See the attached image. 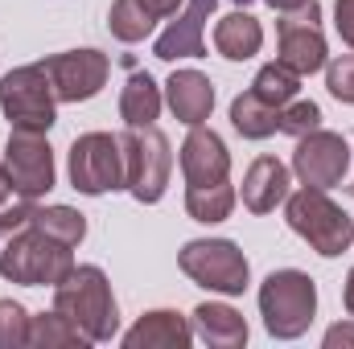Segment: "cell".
Wrapping results in <instances>:
<instances>
[{
	"instance_id": "obj_1",
	"label": "cell",
	"mask_w": 354,
	"mask_h": 349,
	"mask_svg": "<svg viewBox=\"0 0 354 349\" xmlns=\"http://www.w3.org/2000/svg\"><path fill=\"white\" fill-rule=\"evenodd\" d=\"M54 308L87 337L91 346H103L120 333V308H115V296H111V283L103 275V267H79L54 288Z\"/></svg>"
},
{
	"instance_id": "obj_2",
	"label": "cell",
	"mask_w": 354,
	"mask_h": 349,
	"mask_svg": "<svg viewBox=\"0 0 354 349\" xmlns=\"http://www.w3.org/2000/svg\"><path fill=\"white\" fill-rule=\"evenodd\" d=\"M75 247L50 239L37 226H25L17 235H8L4 251H0V275L25 288H58L71 271H75Z\"/></svg>"
},
{
	"instance_id": "obj_3",
	"label": "cell",
	"mask_w": 354,
	"mask_h": 349,
	"mask_svg": "<svg viewBox=\"0 0 354 349\" xmlns=\"http://www.w3.org/2000/svg\"><path fill=\"white\" fill-rule=\"evenodd\" d=\"M260 317L276 341H297L317 317V283L297 267L272 271L260 283Z\"/></svg>"
},
{
	"instance_id": "obj_4",
	"label": "cell",
	"mask_w": 354,
	"mask_h": 349,
	"mask_svg": "<svg viewBox=\"0 0 354 349\" xmlns=\"http://www.w3.org/2000/svg\"><path fill=\"white\" fill-rule=\"evenodd\" d=\"M284 218L288 226L326 259H338L342 251H351L354 243V222L342 206H334L326 197V189H301V193H288V206H284Z\"/></svg>"
},
{
	"instance_id": "obj_5",
	"label": "cell",
	"mask_w": 354,
	"mask_h": 349,
	"mask_svg": "<svg viewBox=\"0 0 354 349\" xmlns=\"http://www.w3.org/2000/svg\"><path fill=\"white\" fill-rule=\"evenodd\" d=\"M120 148H124V189L140 206L161 201L169 189V173H174L169 140L149 123V128H128L120 136Z\"/></svg>"
},
{
	"instance_id": "obj_6",
	"label": "cell",
	"mask_w": 354,
	"mask_h": 349,
	"mask_svg": "<svg viewBox=\"0 0 354 349\" xmlns=\"http://www.w3.org/2000/svg\"><path fill=\"white\" fill-rule=\"evenodd\" d=\"M54 103L58 94L50 87V74L41 62L17 66L0 79V111L12 123V132H50L54 128Z\"/></svg>"
},
{
	"instance_id": "obj_7",
	"label": "cell",
	"mask_w": 354,
	"mask_h": 349,
	"mask_svg": "<svg viewBox=\"0 0 354 349\" xmlns=\"http://www.w3.org/2000/svg\"><path fill=\"white\" fill-rule=\"evenodd\" d=\"M177 263L198 288H210L223 296H239L252 279L248 255L231 239H194L177 251Z\"/></svg>"
},
{
	"instance_id": "obj_8",
	"label": "cell",
	"mask_w": 354,
	"mask_h": 349,
	"mask_svg": "<svg viewBox=\"0 0 354 349\" xmlns=\"http://www.w3.org/2000/svg\"><path fill=\"white\" fill-rule=\"evenodd\" d=\"M71 185L87 197L124 189V148L120 136L87 132L71 144Z\"/></svg>"
},
{
	"instance_id": "obj_9",
	"label": "cell",
	"mask_w": 354,
	"mask_h": 349,
	"mask_svg": "<svg viewBox=\"0 0 354 349\" xmlns=\"http://www.w3.org/2000/svg\"><path fill=\"white\" fill-rule=\"evenodd\" d=\"M276 41H280V62L288 70H297L301 79L305 74H317L330 58L326 50V33H322V4L309 0L292 12H280L276 21Z\"/></svg>"
},
{
	"instance_id": "obj_10",
	"label": "cell",
	"mask_w": 354,
	"mask_h": 349,
	"mask_svg": "<svg viewBox=\"0 0 354 349\" xmlns=\"http://www.w3.org/2000/svg\"><path fill=\"white\" fill-rule=\"evenodd\" d=\"M4 173L12 181V193L25 201H37L54 189V152L41 132H12L4 144Z\"/></svg>"
},
{
	"instance_id": "obj_11",
	"label": "cell",
	"mask_w": 354,
	"mask_h": 349,
	"mask_svg": "<svg viewBox=\"0 0 354 349\" xmlns=\"http://www.w3.org/2000/svg\"><path fill=\"white\" fill-rule=\"evenodd\" d=\"M346 169H351V144H346V136L313 128V132H305L297 140L292 173H297L301 185H309V189H334V185H342Z\"/></svg>"
},
{
	"instance_id": "obj_12",
	"label": "cell",
	"mask_w": 354,
	"mask_h": 349,
	"mask_svg": "<svg viewBox=\"0 0 354 349\" xmlns=\"http://www.w3.org/2000/svg\"><path fill=\"white\" fill-rule=\"evenodd\" d=\"M41 66L50 74L58 103H87L107 87V74H111V62L99 50H66V54L46 58Z\"/></svg>"
},
{
	"instance_id": "obj_13",
	"label": "cell",
	"mask_w": 354,
	"mask_h": 349,
	"mask_svg": "<svg viewBox=\"0 0 354 349\" xmlns=\"http://www.w3.org/2000/svg\"><path fill=\"white\" fill-rule=\"evenodd\" d=\"M181 177H185V189H214L231 181V152L223 136L210 132L206 123L189 128L181 144Z\"/></svg>"
},
{
	"instance_id": "obj_14",
	"label": "cell",
	"mask_w": 354,
	"mask_h": 349,
	"mask_svg": "<svg viewBox=\"0 0 354 349\" xmlns=\"http://www.w3.org/2000/svg\"><path fill=\"white\" fill-rule=\"evenodd\" d=\"M210 12H214V0H189V4H185V12H177V21L161 33V37H157L153 54H157L161 62H177V58H206V41H202V33H206Z\"/></svg>"
},
{
	"instance_id": "obj_15",
	"label": "cell",
	"mask_w": 354,
	"mask_h": 349,
	"mask_svg": "<svg viewBox=\"0 0 354 349\" xmlns=\"http://www.w3.org/2000/svg\"><path fill=\"white\" fill-rule=\"evenodd\" d=\"M165 103L185 128H198L214 111V87L202 70H174L165 83Z\"/></svg>"
},
{
	"instance_id": "obj_16",
	"label": "cell",
	"mask_w": 354,
	"mask_h": 349,
	"mask_svg": "<svg viewBox=\"0 0 354 349\" xmlns=\"http://www.w3.org/2000/svg\"><path fill=\"white\" fill-rule=\"evenodd\" d=\"M189 341H194V325L181 312H174V308L145 312L124 333V349H185Z\"/></svg>"
},
{
	"instance_id": "obj_17",
	"label": "cell",
	"mask_w": 354,
	"mask_h": 349,
	"mask_svg": "<svg viewBox=\"0 0 354 349\" xmlns=\"http://www.w3.org/2000/svg\"><path fill=\"white\" fill-rule=\"evenodd\" d=\"M288 165H280L276 157H260L243 177V206L252 214H272L280 201H288Z\"/></svg>"
},
{
	"instance_id": "obj_18",
	"label": "cell",
	"mask_w": 354,
	"mask_h": 349,
	"mask_svg": "<svg viewBox=\"0 0 354 349\" xmlns=\"http://www.w3.org/2000/svg\"><path fill=\"white\" fill-rule=\"evenodd\" d=\"M194 333L210 349H243L248 346V321L231 304H198L194 308Z\"/></svg>"
},
{
	"instance_id": "obj_19",
	"label": "cell",
	"mask_w": 354,
	"mask_h": 349,
	"mask_svg": "<svg viewBox=\"0 0 354 349\" xmlns=\"http://www.w3.org/2000/svg\"><path fill=\"white\" fill-rule=\"evenodd\" d=\"M260 46H264V29H260V21H256L252 12H243V8H235L231 17H223V21L214 25V50H218L227 62H248V58L260 54Z\"/></svg>"
},
{
	"instance_id": "obj_20",
	"label": "cell",
	"mask_w": 354,
	"mask_h": 349,
	"mask_svg": "<svg viewBox=\"0 0 354 349\" xmlns=\"http://www.w3.org/2000/svg\"><path fill=\"white\" fill-rule=\"evenodd\" d=\"M231 123L243 140H268V136L280 132V107L264 103L256 90H243L231 103Z\"/></svg>"
},
{
	"instance_id": "obj_21",
	"label": "cell",
	"mask_w": 354,
	"mask_h": 349,
	"mask_svg": "<svg viewBox=\"0 0 354 349\" xmlns=\"http://www.w3.org/2000/svg\"><path fill=\"white\" fill-rule=\"evenodd\" d=\"M161 115V87L153 83V74H132L120 90V119L128 128H149Z\"/></svg>"
},
{
	"instance_id": "obj_22",
	"label": "cell",
	"mask_w": 354,
	"mask_h": 349,
	"mask_svg": "<svg viewBox=\"0 0 354 349\" xmlns=\"http://www.w3.org/2000/svg\"><path fill=\"white\" fill-rule=\"evenodd\" d=\"M29 346L33 349H87L91 341L54 308V312L29 317Z\"/></svg>"
},
{
	"instance_id": "obj_23",
	"label": "cell",
	"mask_w": 354,
	"mask_h": 349,
	"mask_svg": "<svg viewBox=\"0 0 354 349\" xmlns=\"http://www.w3.org/2000/svg\"><path fill=\"white\" fill-rule=\"evenodd\" d=\"M29 226L46 230L50 239H58V243H66V247H79V243L87 239V218H83L79 210H71V206H33Z\"/></svg>"
},
{
	"instance_id": "obj_24",
	"label": "cell",
	"mask_w": 354,
	"mask_h": 349,
	"mask_svg": "<svg viewBox=\"0 0 354 349\" xmlns=\"http://www.w3.org/2000/svg\"><path fill=\"white\" fill-rule=\"evenodd\" d=\"M231 210H235V189H231V181H227V185H214V189H185V214H189L194 222L214 226V222H227Z\"/></svg>"
},
{
	"instance_id": "obj_25",
	"label": "cell",
	"mask_w": 354,
	"mask_h": 349,
	"mask_svg": "<svg viewBox=\"0 0 354 349\" xmlns=\"http://www.w3.org/2000/svg\"><path fill=\"white\" fill-rule=\"evenodd\" d=\"M107 29H111L115 41L136 46V41H145V37L157 29V21L140 8V0H115L111 12H107Z\"/></svg>"
},
{
	"instance_id": "obj_26",
	"label": "cell",
	"mask_w": 354,
	"mask_h": 349,
	"mask_svg": "<svg viewBox=\"0 0 354 349\" xmlns=\"http://www.w3.org/2000/svg\"><path fill=\"white\" fill-rule=\"evenodd\" d=\"M252 90H256L264 103H272V107H284V103H292V99L301 94V74H297V70H288V66L276 58V62H268L264 70L256 74Z\"/></svg>"
},
{
	"instance_id": "obj_27",
	"label": "cell",
	"mask_w": 354,
	"mask_h": 349,
	"mask_svg": "<svg viewBox=\"0 0 354 349\" xmlns=\"http://www.w3.org/2000/svg\"><path fill=\"white\" fill-rule=\"evenodd\" d=\"M313 128H322V107H317L313 99H292V103L280 107V132H284V136L301 140V136L313 132Z\"/></svg>"
},
{
	"instance_id": "obj_28",
	"label": "cell",
	"mask_w": 354,
	"mask_h": 349,
	"mask_svg": "<svg viewBox=\"0 0 354 349\" xmlns=\"http://www.w3.org/2000/svg\"><path fill=\"white\" fill-rule=\"evenodd\" d=\"M29 346V312L17 300H0V349Z\"/></svg>"
},
{
	"instance_id": "obj_29",
	"label": "cell",
	"mask_w": 354,
	"mask_h": 349,
	"mask_svg": "<svg viewBox=\"0 0 354 349\" xmlns=\"http://www.w3.org/2000/svg\"><path fill=\"white\" fill-rule=\"evenodd\" d=\"M326 87L338 103H354V54H342L326 66Z\"/></svg>"
},
{
	"instance_id": "obj_30",
	"label": "cell",
	"mask_w": 354,
	"mask_h": 349,
	"mask_svg": "<svg viewBox=\"0 0 354 349\" xmlns=\"http://www.w3.org/2000/svg\"><path fill=\"white\" fill-rule=\"evenodd\" d=\"M29 218H33V201H25V197H21V206H0V235L25 230Z\"/></svg>"
},
{
	"instance_id": "obj_31",
	"label": "cell",
	"mask_w": 354,
	"mask_h": 349,
	"mask_svg": "<svg viewBox=\"0 0 354 349\" xmlns=\"http://www.w3.org/2000/svg\"><path fill=\"white\" fill-rule=\"evenodd\" d=\"M334 29H338V37L354 50V0H338L334 4Z\"/></svg>"
},
{
	"instance_id": "obj_32",
	"label": "cell",
	"mask_w": 354,
	"mask_h": 349,
	"mask_svg": "<svg viewBox=\"0 0 354 349\" xmlns=\"http://www.w3.org/2000/svg\"><path fill=\"white\" fill-rule=\"evenodd\" d=\"M140 8H145L153 21H165V17H174L177 8H181V0H140Z\"/></svg>"
},
{
	"instance_id": "obj_33",
	"label": "cell",
	"mask_w": 354,
	"mask_h": 349,
	"mask_svg": "<svg viewBox=\"0 0 354 349\" xmlns=\"http://www.w3.org/2000/svg\"><path fill=\"white\" fill-rule=\"evenodd\" d=\"M346 349V346H354V325H334L330 333H326V349Z\"/></svg>"
},
{
	"instance_id": "obj_34",
	"label": "cell",
	"mask_w": 354,
	"mask_h": 349,
	"mask_svg": "<svg viewBox=\"0 0 354 349\" xmlns=\"http://www.w3.org/2000/svg\"><path fill=\"white\" fill-rule=\"evenodd\" d=\"M8 197H17V193H12V181L4 173V161H0V206H8Z\"/></svg>"
},
{
	"instance_id": "obj_35",
	"label": "cell",
	"mask_w": 354,
	"mask_h": 349,
	"mask_svg": "<svg viewBox=\"0 0 354 349\" xmlns=\"http://www.w3.org/2000/svg\"><path fill=\"white\" fill-rule=\"evenodd\" d=\"M276 12H292V8H301V4H309V0H268Z\"/></svg>"
},
{
	"instance_id": "obj_36",
	"label": "cell",
	"mask_w": 354,
	"mask_h": 349,
	"mask_svg": "<svg viewBox=\"0 0 354 349\" xmlns=\"http://www.w3.org/2000/svg\"><path fill=\"white\" fill-rule=\"evenodd\" d=\"M342 300H346V312L354 317V267H351V275H346V292H342Z\"/></svg>"
},
{
	"instance_id": "obj_37",
	"label": "cell",
	"mask_w": 354,
	"mask_h": 349,
	"mask_svg": "<svg viewBox=\"0 0 354 349\" xmlns=\"http://www.w3.org/2000/svg\"><path fill=\"white\" fill-rule=\"evenodd\" d=\"M235 4H239V8H248V4H252V0H235Z\"/></svg>"
},
{
	"instance_id": "obj_38",
	"label": "cell",
	"mask_w": 354,
	"mask_h": 349,
	"mask_svg": "<svg viewBox=\"0 0 354 349\" xmlns=\"http://www.w3.org/2000/svg\"><path fill=\"white\" fill-rule=\"evenodd\" d=\"M346 193H351V197H354V185H346Z\"/></svg>"
}]
</instances>
